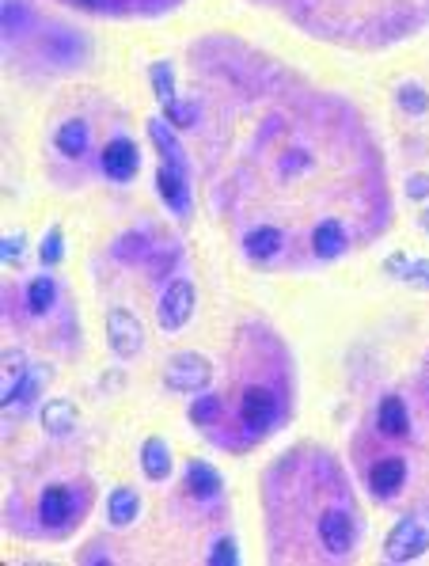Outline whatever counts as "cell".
<instances>
[{"label": "cell", "instance_id": "cell-1", "mask_svg": "<svg viewBox=\"0 0 429 566\" xmlns=\"http://www.w3.org/2000/svg\"><path fill=\"white\" fill-rule=\"evenodd\" d=\"M429 551V513L399 517L384 536V559L388 563H414Z\"/></svg>", "mask_w": 429, "mask_h": 566}, {"label": "cell", "instance_id": "cell-2", "mask_svg": "<svg viewBox=\"0 0 429 566\" xmlns=\"http://www.w3.org/2000/svg\"><path fill=\"white\" fill-rule=\"evenodd\" d=\"M164 384H168L171 392H183V396L206 392L209 384H213V361L206 354H198V350H179L164 365Z\"/></svg>", "mask_w": 429, "mask_h": 566}, {"label": "cell", "instance_id": "cell-3", "mask_svg": "<svg viewBox=\"0 0 429 566\" xmlns=\"http://www.w3.org/2000/svg\"><path fill=\"white\" fill-rule=\"evenodd\" d=\"M194 304H198V289L190 278H171L168 289L160 293V308H156V323L160 331H183L194 316Z\"/></svg>", "mask_w": 429, "mask_h": 566}, {"label": "cell", "instance_id": "cell-4", "mask_svg": "<svg viewBox=\"0 0 429 566\" xmlns=\"http://www.w3.org/2000/svg\"><path fill=\"white\" fill-rule=\"evenodd\" d=\"M107 342H111L114 358L122 361L141 358V350H145V327H141V320L133 316L130 308L114 304L111 312H107Z\"/></svg>", "mask_w": 429, "mask_h": 566}, {"label": "cell", "instance_id": "cell-5", "mask_svg": "<svg viewBox=\"0 0 429 566\" xmlns=\"http://www.w3.org/2000/svg\"><path fill=\"white\" fill-rule=\"evenodd\" d=\"M316 536H319V544H323V551H327L331 559H346V555L357 548V521L346 510L331 506V510L319 513Z\"/></svg>", "mask_w": 429, "mask_h": 566}, {"label": "cell", "instance_id": "cell-6", "mask_svg": "<svg viewBox=\"0 0 429 566\" xmlns=\"http://www.w3.org/2000/svg\"><path fill=\"white\" fill-rule=\"evenodd\" d=\"M278 415H281V403H278V396L270 392V388H247L243 392V399H240V422H243V430L251 437H259V434H266L274 422H278Z\"/></svg>", "mask_w": 429, "mask_h": 566}, {"label": "cell", "instance_id": "cell-7", "mask_svg": "<svg viewBox=\"0 0 429 566\" xmlns=\"http://www.w3.org/2000/svg\"><path fill=\"white\" fill-rule=\"evenodd\" d=\"M99 164H103V175H107V179L130 183L133 175H137V168H141V152H137V145H133L130 137H114V141H107L103 152H99Z\"/></svg>", "mask_w": 429, "mask_h": 566}, {"label": "cell", "instance_id": "cell-8", "mask_svg": "<svg viewBox=\"0 0 429 566\" xmlns=\"http://www.w3.org/2000/svg\"><path fill=\"white\" fill-rule=\"evenodd\" d=\"M156 194L168 202V209L175 213V217H183V221H190V213H194V198H190V175H183V171L175 168H156Z\"/></svg>", "mask_w": 429, "mask_h": 566}, {"label": "cell", "instance_id": "cell-9", "mask_svg": "<svg viewBox=\"0 0 429 566\" xmlns=\"http://www.w3.org/2000/svg\"><path fill=\"white\" fill-rule=\"evenodd\" d=\"M149 137H152V145H156V152H160V164H164V168H175V171H183V175H190V156L187 149H183V141L175 137V126H171L168 118H149Z\"/></svg>", "mask_w": 429, "mask_h": 566}, {"label": "cell", "instance_id": "cell-10", "mask_svg": "<svg viewBox=\"0 0 429 566\" xmlns=\"http://www.w3.org/2000/svg\"><path fill=\"white\" fill-rule=\"evenodd\" d=\"M183 487H187L190 498H198V502H213V498H221L224 479H221V472L209 464V460H187Z\"/></svg>", "mask_w": 429, "mask_h": 566}, {"label": "cell", "instance_id": "cell-11", "mask_svg": "<svg viewBox=\"0 0 429 566\" xmlns=\"http://www.w3.org/2000/svg\"><path fill=\"white\" fill-rule=\"evenodd\" d=\"M346 247H350V232H346V225H342L338 217H323V221H316V228H312V255H316V259L331 263V259H338Z\"/></svg>", "mask_w": 429, "mask_h": 566}, {"label": "cell", "instance_id": "cell-12", "mask_svg": "<svg viewBox=\"0 0 429 566\" xmlns=\"http://www.w3.org/2000/svg\"><path fill=\"white\" fill-rule=\"evenodd\" d=\"M403 483H407V460L403 456H384L369 468V491L376 498H392V494L403 491Z\"/></svg>", "mask_w": 429, "mask_h": 566}, {"label": "cell", "instance_id": "cell-13", "mask_svg": "<svg viewBox=\"0 0 429 566\" xmlns=\"http://www.w3.org/2000/svg\"><path fill=\"white\" fill-rule=\"evenodd\" d=\"M69 517H73V491L61 487V483L46 487L38 498V521L46 529H61V525H69Z\"/></svg>", "mask_w": 429, "mask_h": 566}, {"label": "cell", "instance_id": "cell-14", "mask_svg": "<svg viewBox=\"0 0 429 566\" xmlns=\"http://www.w3.org/2000/svg\"><path fill=\"white\" fill-rule=\"evenodd\" d=\"M243 251H247V259H255V263H266V259H274L285 251V232L278 225H255L243 232Z\"/></svg>", "mask_w": 429, "mask_h": 566}, {"label": "cell", "instance_id": "cell-15", "mask_svg": "<svg viewBox=\"0 0 429 566\" xmlns=\"http://www.w3.org/2000/svg\"><path fill=\"white\" fill-rule=\"evenodd\" d=\"M46 384H50V369H46V365H31V369H27V377L19 380L12 392H4V396H0L4 399V411H8V407H12V411L31 407V403L46 392Z\"/></svg>", "mask_w": 429, "mask_h": 566}, {"label": "cell", "instance_id": "cell-16", "mask_svg": "<svg viewBox=\"0 0 429 566\" xmlns=\"http://www.w3.org/2000/svg\"><path fill=\"white\" fill-rule=\"evenodd\" d=\"M376 430L384 437H411V411L399 396H384L376 407Z\"/></svg>", "mask_w": 429, "mask_h": 566}, {"label": "cell", "instance_id": "cell-17", "mask_svg": "<svg viewBox=\"0 0 429 566\" xmlns=\"http://www.w3.org/2000/svg\"><path fill=\"white\" fill-rule=\"evenodd\" d=\"M171 445L164 441V437H145V445H141V472H145V479H152V483H164L171 475Z\"/></svg>", "mask_w": 429, "mask_h": 566}, {"label": "cell", "instance_id": "cell-18", "mask_svg": "<svg viewBox=\"0 0 429 566\" xmlns=\"http://www.w3.org/2000/svg\"><path fill=\"white\" fill-rule=\"evenodd\" d=\"M38 422H42V430L50 437H65L76 430V407L69 399H46L42 407H38Z\"/></svg>", "mask_w": 429, "mask_h": 566}, {"label": "cell", "instance_id": "cell-19", "mask_svg": "<svg viewBox=\"0 0 429 566\" xmlns=\"http://www.w3.org/2000/svg\"><path fill=\"white\" fill-rule=\"evenodd\" d=\"M137 517H141V494L133 487H114L107 494V521L114 529H130Z\"/></svg>", "mask_w": 429, "mask_h": 566}, {"label": "cell", "instance_id": "cell-20", "mask_svg": "<svg viewBox=\"0 0 429 566\" xmlns=\"http://www.w3.org/2000/svg\"><path fill=\"white\" fill-rule=\"evenodd\" d=\"M88 141H92V133H88V122L84 118H69V122H61L54 133V149L65 156V160H80L84 152H88Z\"/></svg>", "mask_w": 429, "mask_h": 566}, {"label": "cell", "instance_id": "cell-21", "mask_svg": "<svg viewBox=\"0 0 429 566\" xmlns=\"http://www.w3.org/2000/svg\"><path fill=\"white\" fill-rule=\"evenodd\" d=\"M27 312L31 316H46V312H54L57 304V282L50 278V274H38V278H31L27 282Z\"/></svg>", "mask_w": 429, "mask_h": 566}, {"label": "cell", "instance_id": "cell-22", "mask_svg": "<svg viewBox=\"0 0 429 566\" xmlns=\"http://www.w3.org/2000/svg\"><path fill=\"white\" fill-rule=\"evenodd\" d=\"M114 259L122 266H133V263H145L152 255V244H149V236L141 232V228H133V232H126V236H118L114 240V251H111Z\"/></svg>", "mask_w": 429, "mask_h": 566}, {"label": "cell", "instance_id": "cell-23", "mask_svg": "<svg viewBox=\"0 0 429 566\" xmlns=\"http://www.w3.org/2000/svg\"><path fill=\"white\" fill-rule=\"evenodd\" d=\"M164 118H168L175 130H194L198 122H202V107L198 103H183V99H171L168 107H164Z\"/></svg>", "mask_w": 429, "mask_h": 566}, {"label": "cell", "instance_id": "cell-24", "mask_svg": "<svg viewBox=\"0 0 429 566\" xmlns=\"http://www.w3.org/2000/svg\"><path fill=\"white\" fill-rule=\"evenodd\" d=\"M221 415H224V399L213 396V392H206V396H198L190 403V422L194 426H213Z\"/></svg>", "mask_w": 429, "mask_h": 566}, {"label": "cell", "instance_id": "cell-25", "mask_svg": "<svg viewBox=\"0 0 429 566\" xmlns=\"http://www.w3.org/2000/svg\"><path fill=\"white\" fill-rule=\"evenodd\" d=\"M395 103L403 107L407 114H426L429 111V92L418 84V80H407V84H399V92H395Z\"/></svg>", "mask_w": 429, "mask_h": 566}, {"label": "cell", "instance_id": "cell-26", "mask_svg": "<svg viewBox=\"0 0 429 566\" xmlns=\"http://www.w3.org/2000/svg\"><path fill=\"white\" fill-rule=\"evenodd\" d=\"M149 80H152L156 99H160V107H168L171 99H179V95H175V73H171L168 61H156V65L149 69Z\"/></svg>", "mask_w": 429, "mask_h": 566}, {"label": "cell", "instance_id": "cell-27", "mask_svg": "<svg viewBox=\"0 0 429 566\" xmlns=\"http://www.w3.org/2000/svg\"><path fill=\"white\" fill-rule=\"evenodd\" d=\"M0 369H4V392H12L19 380L27 377V369H31V365H27V354L12 346V350H4V358H0ZM4 392H0V396H4Z\"/></svg>", "mask_w": 429, "mask_h": 566}, {"label": "cell", "instance_id": "cell-28", "mask_svg": "<svg viewBox=\"0 0 429 566\" xmlns=\"http://www.w3.org/2000/svg\"><path fill=\"white\" fill-rule=\"evenodd\" d=\"M38 259H42V266H57L65 259V236H61V228H46V236L38 244Z\"/></svg>", "mask_w": 429, "mask_h": 566}, {"label": "cell", "instance_id": "cell-29", "mask_svg": "<svg viewBox=\"0 0 429 566\" xmlns=\"http://www.w3.org/2000/svg\"><path fill=\"white\" fill-rule=\"evenodd\" d=\"M240 563V548H236V540H213V548H209V566H236Z\"/></svg>", "mask_w": 429, "mask_h": 566}, {"label": "cell", "instance_id": "cell-30", "mask_svg": "<svg viewBox=\"0 0 429 566\" xmlns=\"http://www.w3.org/2000/svg\"><path fill=\"white\" fill-rule=\"evenodd\" d=\"M403 194H407V198H414V202H429V175H426V171H414V175H407Z\"/></svg>", "mask_w": 429, "mask_h": 566}, {"label": "cell", "instance_id": "cell-31", "mask_svg": "<svg viewBox=\"0 0 429 566\" xmlns=\"http://www.w3.org/2000/svg\"><path fill=\"white\" fill-rule=\"evenodd\" d=\"M403 282L414 285V289H426L429 293V259H411L407 274H403Z\"/></svg>", "mask_w": 429, "mask_h": 566}, {"label": "cell", "instance_id": "cell-32", "mask_svg": "<svg viewBox=\"0 0 429 566\" xmlns=\"http://www.w3.org/2000/svg\"><path fill=\"white\" fill-rule=\"evenodd\" d=\"M23 247H27V236H23V232L4 236V244H0V259H4V263H19V259H23Z\"/></svg>", "mask_w": 429, "mask_h": 566}, {"label": "cell", "instance_id": "cell-33", "mask_svg": "<svg viewBox=\"0 0 429 566\" xmlns=\"http://www.w3.org/2000/svg\"><path fill=\"white\" fill-rule=\"evenodd\" d=\"M407 266H411V259H407L403 251H392V255L384 259V270H388L392 278H399V282H403V274H407Z\"/></svg>", "mask_w": 429, "mask_h": 566}, {"label": "cell", "instance_id": "cell-34", "mask_svg": "<svg viewBox=\"0 0 429 566\" xmlns=\"http://www.w3.org/2000/svg\"><path fill=\"white\" fill-rule=\"evenodd\" d=\"M418 228H422V232H429V206L418 213Z\"/></svg>", "mask_w": 429, "mask_h": 566}]
</instances>
